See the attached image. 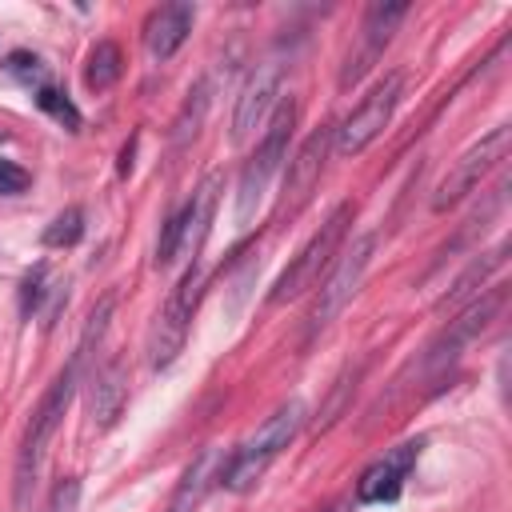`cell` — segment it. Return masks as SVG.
Masks as SVG:
<instances>
[{
    "label": "cell",
    "mask_w": 512,
    "mask_h": 512,
    "mask_svg": "<svg viewBox=\"0 0 512 512\" xmlns=\"http://www.w3.org/2000/svg\"><path fill=\"white\" fill-rule=\"evenodd\" d=\"M300 424H304V404H300V400H284V404L220 464V484H224L228 492H248V488L268 472V464L296 440Z\"/></svg>",
    "instance_id": "6da1fadb"
},
{
    "label": "cell",
    "mask_w": 512,
    "mask_h": 512,
    "mask_svg": "<svg viewBox=\"0 0 512 512\" xmlns=\"http://www.w3.org/2000/svg\"><path fill=\"white\" fill-rule=\"evenodd\" d=\"M292 128H296V100H280L272 120H268V132L264 140L256 144L252 160L244 164L240 172V188H236V224H248L252 212L260 208L264 192H268V180L276 176L280 160H288V140H292Z\"/></svg>",
    "instance_id": "7a4b0ae2"
},
{
    "label": "cell",
    "mask_w": 512,
    "mask_h": 512,
    "mask_svg": "<svg viewBox=\"0 0 512 512\" xmlns=\"http://www.w3.org/2000/svg\"><path fill=\"white\" fill-rule=\"evenodd\" d=\"M348 224H352V204L344 200V204H336L332 216L308 236V244L296 252V260L280 272V280H276L272 292H268V304H288V300H296L300 292H308L312 284H320V272H328V264H332V256H336V248H340Z\"/></svg>",
    "instance_id": "3957f363"
},
{
    "label": "cell",
    "mask_w": 512,
    "mask_h": 512,
    "mask_svg": "<svg viewBox=\"0 0 512 512\" xmlns=\"http://www.w3.org/2000/svg\"><path fill=\"white\" fill-rule=\"evenodd\" d=\"M76 380H80V364L72 360V364L52 380V388L44 392V400H40L36 412H32V424H28V432H24L20 460H16V504L28 500V484L36 480L40 456H44V448H48V440H52V432H56V424H60V416H64L72 392H76Z\"/></svg>",
    "instance_id": "277c9868"
},
{
    "label": "cell",
    "mask_w": 512,
    "mask_h": 512,
    "mask_svg": "<svg viewBox=\"0 0 512 512\" xmlns=\"http://www.w3.org/2000/svg\"><path fill=\"white\" fill-rule=\"evenodd\" d=\"M200 284H204V272L200 264H188V272L180 276V284L168 292L156 324H152V340H148V364L160 372L168 368L180 348H184V336H188V320L196 312V300H200Z\"/></svg>",
    "instance_id": "5b68a950"
},
{
    "label": "cell",
    "mask_w": 512,
    "mask_h": 512,
    "mask_svg": "<svg viewBox=\"0 0 512 512\" xmlns=\"http://www.w3.org/2000/svg\"><path fill=\"white\" fill-rule=\"evenodd\" d=\"M400 72H392V76H384L356 108H352V116H344L336 128H332V148L340 152V156H360L384 128H388V120H392V108H396V100H400Z\"/></svg>",
    "instance_id": "8992f818"
},
{
    "label": "cell",
    "mask_w": 512,
    "mask_h": 512,
    "mask_svg": "<svg viewBox=\"0 0 512 512\" xmlns=\"http://www.w3.org/2000/svg\"><path fill=\"white\" fill-rule=\"evenodd\" d=\"M372 248H376V240H372V236H360V240L336 260V268H328V280L320 284V300H316V308H312V316H308V340H316V336L344 312V304L356 296V288H360V280H364V272H368Z\"/></svg>",
    "instance_id": "52a82bcc"
},
{
    "label": "cell",
    "mask_w": 512,
    "mask_h": 512,
    "mask_svg": "<svg viewBox=\"0 0 512 512\" xmlns=\"http://www.w3.org/2000/svg\"><path fill=\"white\" fill-rule=\"evenodd\" d=\"M508 144H512V128H508V124H500V128H492L484 140H476V144L452 164V172L440 180V188H436V196H432V208L444 212L448 204L464 200V196L508 156Z\"/></svg>",
    "instance_id": "ba28073f"
},
{
    "label": "cell",
    "mask_w": 512,
    "mask_h": 512,
    "mask_svg": "<svg viewBox=\"0 0 512 512\" xmlns=\"http://www.w3.org/2000/svg\"><path fill=\"white\" fill-rule=\"evenodd\" d=\"M328 148H332V128H316V132L296 148V156L288 160L284 184H280L276 220L296 216V212L312 200V188L320 184V172H324V160H328Z\"/></svg>",
    "instance_id": "9c48e42d"
},
{
    "label": "cell",
    "mask_w": 512,
    "mask_h": 512,
    "mask_svg": "<svg viewBox=\"0 0 512 512\" xmlns=\"http://www.w3.org/2000/svg\"><path fill=\"white\" fill-rule=\"evenodd\" d=\"M280 76H284V64L276 56L260 60L252 68V76L244 80L240 96H236V112H232V140L236 144H248L256 136V128L268 120V108L276 100V88H280Z\"/></svg>",
    "instance_id": "30bf717a"
},
{
    "label": "cell",
    "mask_w": 512,
    "mask_h": 512,
    "mask_svg": "<svg viewBox=\"0 0 512 512\" xmlns=\"http://www.w3.org/2000/svg\"><path fill=\"white\" fill-rule=\"evenodd\" d=\"M420 448H424V440H404L392 452H384L376 464H368L364 476L356 480V500L360 504H392L400 496L408 472L416 468Z\"/></svg>",
    "instance_id": "8fae6325"
},
{
    "label": "cell",
    "mask_w": 512,
    "mask_h": 512,
    "mask_svg": "<svg viewBox=\"0 0 512 512\" xmlns=\"http://www.w3.org/2000/svg\"><path fill=\"white\" fill-rule=\"evenodd\" d=\"M404 12H408V4H372L368 12H364V36H360V48L348 56V64H344V72H340V88H352L372 64H376V56L388 48V40H392V32H396V24L404 20Z\"/></svg>",
    "instance_id": "7c38bea8"
},
{
    "label": "cell",
    "mask_w": 512,
    "mask_h": 512,
    "mask_svg": "<svg viewBox=\"0 0 512 512\" xmlns=\"http://www.w3.org/2000/svg\"><path fill=\"white\" fill-rule=\"evenodd\" d=\"M500 304H504V292H500V288H496V292H488L484 300L468 304V308H464V316H460V320H452V324H448V332L428 348V364H432V368H440L444 360H456V352H460L468 340H476V336L496 320Z\"/></svg>",
    "instance_id": "4fadbf2b"
},
{
    "label": "cell",
    "mask_w": 512,
    "mask_h": 512,
    "mask_svg": "<svg viewBox=\"0 0 512 512\" xmlns=\"http://www.w3.org/2000/svg\"><path fill=\"white\" fill-rule=\"evenodd\" d=\"M192 20H196V8L192 4H164V8H156L152 16H148V24H144V44H148V52L156 56V60H168V56H176V48L188 40V32H192Z\"/></svg>",
    "instance_id": "5bb4252c"
},
{
    "label": "cell",
    "mask_w": 512,
    "mask_h": 512,
    "mask_svg": "<svg viewBox=\"0 0 512 512\" xmlns=\"http://www.w3.org/2000/svg\"><path fill=\"white\" fill-rule=\"evenodd\" d=\"M216 196H220V176L212 172V176H204V180H200V188H196V192H192V200L184 204L188 224H184V252H180V256H188L192 264H196V252H200V244H204V236H208V228H212Z\"/></svg>",
    "instance_id": "9a60e30c"
},
{
    "label": "cell",
    "mask_w": 512,
    "mask_h": 512,
    "mask_svg": "<svg viewBox=\"0 0 512 512\" xmlns=\"http://www.w3.org/2000/svg\"><path fill=\"white\" fill-rule=\"evenodd\" d=\"M124 396H128L124 364L112 360V364H104V368L92 376V400H88V408H92V424H96L100 432L116 424V416H120V408H124Z\"/></svg>",
    "instance_id": "2e32d148"
},
{
    "label": "cell",
    "mask_w": 512,
    "mask_h": 512,
    "mask_svg": "<svg viewBox=\"0 0 512 512\" xmlns=\"http://www.w3.org/2000/svg\"><path fill=\"white\" fill-rule=\"evenodd\" d=\"M212 480H220V456H216V448H204L188 464V472L180 476V484H176V492H172V500H168L164 512H196L200 500H204V492L212 488Z\"/></svg>",
    "instance_id": "e0dca14e"
},
{
    "label": "cell",
    "mask_w": 512,
    "mask_h": 512,
    "mask_svg": "<svg viewBox=\"0 0 512 512\" xmlns=\"http://www.w3.org/2000/svg\"><path fill=\"white\" fill-rule=\"evenodd\" d=\"M120 72H124L120 48L112 40H96V48L88 52V64H84V84L92 92H104V88H112L120 80Z\"/></svg>",
    "instance_id": "ac0fdd59"
},
{
    "label": "cell",
    "mask_w": 512,
    "mask_h": 512,
    "mask_svg": "<svg viewBox=\"0 0 512 512\" xmlns=\"http://www.w3.org/2000/svg\"><path fill=\"white\" fill-rule=\"evenodd\" d=\"M480 256H484V260H472V264H468V272H464V276L452 284V292L444 296V304H460L468 292H476V288H480V284H484V280H488V276H492V272L504 264L508 244H496L492 252H480Z\"/></svg>",
    "instance_id": "d6986e66"
},
{
    "label": "cell",
    "mask_w": 512,
    "mask_h": 512,
    "mask_svg": "<svg viewBox=\"0 0 512 512\" xmlns=\"http://www.w3.org/2000/svg\"><path fill=\"white\" fill-rule=\"evenodd\" d=\"M204 108H208V80H200L192 92H188V100H184V108H180V116H176V144H184L188 136H196L200 132V120H204Z\"/></svg>",
    "instance_id": "ffe728a7"
},
{
    "label": "cell",
    "mask_w": 512,
    "mask_h": 512,
    "mask_svg": "<svg viewBox=\"0 0 512 512\" xmlns=\"http://www.w3.org/2000/svg\"><path fill=\"white\" fill-rule=\"evenodd\" d=\"M80 236H84V212L72 204V208H64V212L44 228V236H40V240H44L48 248H72Z\"/></svg>",
    "instance_id": "44dd1931"
},
{
    "label": "cell",
    "mask_w": 512,
    "mask_h": 512,
    "mask_svg": "<svg viewBox=\"0 0 512 512\" xmlns=\"http://www.w3.org/2000/svg\"><path fill=\"white\" fill-rule=\"evenodd\" d=\"M112 308H116V296H104L92 312H88V324H84V336H80V344H76V364H84L88 356H92V348L100 344V336H104V328H108V320H112Z\"/></svg>",
    "instance_id": "7402d4cb"
},
{
    "label": "cell",
    "mask_w": 512,
    "mask_h": 512,
    "mask_svg": "<svg viewBox=\"0 0 512 512\" xmlns=\"http://www.w3.org/2000/svg\"><path fill=\"white\" fill-rule=\"evenodd\" d=\"M36 108L40 112H48L56 124H64L68 132H76L80 128V112H76V104L60 92V88H52V84H44V88H36Z\"/></svg>",
    "instance_id": "603a6c76"
},
{
    "label": "cell",
    "mask_w": 512,
    "mask_h": 512,
    "mask_svg": "<svg viewBox=\"0 0 512 512\" xmlns=\"http://www.w3.org/2000/svg\"><path fill=\"white\" fill-rule=\"evenodd\" d=\"M184 224H188V212L184 208L176 216H168V224H164V232L156 240V268H168L184 252Z\"/></svg>",
    "instance_id": "cb8c5ba5"
},
{
    "label": "cell",
    "mask_w": 512,
    "mask_h": 512,
    "mask_svg": "<svg viewBox=\"0 0 512 512\" xmlns=\"http://www.w3.org/2000/svg\"><path fill=\"white\" fill-rule=\"evenodd\" d=\"M0 68H4L12 80H20V84H36V88H44V76H48L44 60H40L36 52H12Z\"/></svg>",
    "instance_id": "d4e9b609"
},
{
    "label": "cell",
    "mask_w": 512,
    "mask_h": 512,
    "mask_svg": "<svg viewBox=\"0 0 512 512\" xmlns=\"http://www.w3.org/2000/svg\"><path fill=\"white\" fill-rule=\"evenodd\" d=\"M44 276H48V268H44V264H36V268L24 276V284H20V316H32V312H36L40 296L48 292V288H44Z\"/></svg>",
    "instance_id": "484cf974"
},
{
    "label": "cell",
    "mask_w": 512,
    "mask_h": 512,
    "mask_svg": "<svg viewBox=\"0 0 512 512\" xmlns=\"http://www.w3.org/2000/svg\"><path fill=\"white\" fill-rule=\"evenodd\" d=\"M32 184V176L16 160H0V196H20Z\"/></svg>",
    "instance_id": "4316f807"
},
{
    "label": "cell",
    "mask_w": 512,
    "mask_h": 512,
    "mask_svg": "<svg viewBox=\"0 0 512 512\" xmlns=\"http://www.w3.org/2000/svg\"><path fill=\"white\" fill-rule=\"evenodd\" d=\"M76 500H80V480L68 476V480H60L56 492H52V512H76Z\"/></svg>",
    "instance_id": "83f0119b"
},
{
    "label": "cell",
    "mask_w": 512,
    "mask_h": 512,
    "mask_svg": "<svg viewBox=\"0 0 512 512\" xmlns=\"http://www.w3.org/2000/svg\"><path fill=\"white\" fill-rule=\"evenodd\" d=\"M132 152H136V136L124 144V152H120V176H128L132 172Z\"/></svg>",
    "instance_id": "f1b7e54d"
},
{
    "label": "cell",
    "mask_w": 512,
    "mask_h": 512,
    "mask_svg": "<svg viewBox=\"0 0 512 512\" xmlns=\"http://www.w3.org/2000/svg\"><path fill=\"white\" fill-rule=\"evenodd\" d=\"M328 512H352V504H332Z\"/></svg>",
    "instance_id": "f546056e"
},
{
    "label": "cell",
    "mask_w": 512,
    "mask_h": 512,
    "mask_svg": "<svg viewBox=\"0 0 512 512\" xmlns=\"http://www.w3.org/2000/svg\"><path fill=\"white\" fill-rule=\"evenodd\" d=\"M0 140H4V132H0Z\"/></svg>",
    "instance_id": "4dcf8cb0"
}]
</instances>
